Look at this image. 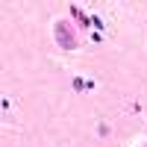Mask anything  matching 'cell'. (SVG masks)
<instances>
[{
  "label": "cell",
  "instance_id": "obj_1",
  "mask_svg": "<svg viewBox=\"0 0 147 147\" xmlns=\"http://www.w3.org/2000/svg\"><path fill=\"white\" fill-rule=\"evenodd\" d=\"M53 35H56V44L62 47V50H74V47H77V32L71 30L68 21H59L56 30H53Z\"/></svg>",
  "mask_w": 147,
  "mask_h": 147
}]
</instances>
